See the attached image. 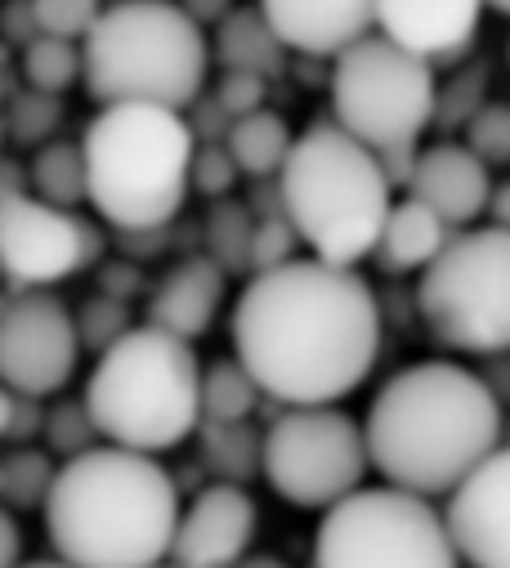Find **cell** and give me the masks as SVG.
I'll return each mask as SVG.
<instances>
[{"instance_id":"obj_42","label":"cell","mask_w":510,"mask_h":568,"mask_svg":"<svg viewBox=\"0 0 510 568\" xmlns=\"http://www.w3.org/2000/svg\"><path fill=\"white\" fill-rule=\"evenodd\" d=\"M19 568H72V564L54 555V559H32V564H19Z\"/></svg>"},{"instance_id":"obj_37","label":"cell","mask_w":510,"mask_h":568,"mask_svg":"<svg viewBox=\"0 0 510 568\" xmlns=\"http://www.w3.org/2000/svg\"><path fill=\"white\" fill-rule=\"evenodd\" d=\"M23 564V528L14 510L0 506V568H19Z\"/></svg>"},{"instance_id":"obj_15","label":"cell","mask_w":510,"mask_h":568,"mask_svg":"<svg viewBox=\"0 0 510 568\" xmlns=\"http://www.w3.org/2000/svg\"><path fill=\"white\" fill-rule=\"evenodd\" d=\"M255 532H261L255 497L242 484H211L188 501V510H180L171 559L184 568H233L251 555Z\"/></svg>"},{"instance_id":"obj_43","label":"cell","mask_w":510,"mask_h":568,"mask_svg":"<svg viewBox=\"0 0 510 568\" xmlns=\"http://www.w3.org/2000/svg\"><path fill=\"white\" fill-rule=\"evenodd\" d=\"M488 10H497V14H510V0H483Z\"/></svg>"},{"instance_id":"obj_1","label":"cell","mask_w":510,"mask_h":568,"mask_svg":"<svg viewBox=\"0 0 510 568\" xmlns=\"http://www.w3.org/2000/svg\"><path fill=\"white\" fill-rule=\"evenodd\" d=\"M233 358L265 398L327 407L349 398L380 358V305L349 264L292 260L251 273L233 305Z\"/></svg>"},{"instance_id":"obj_35","label":"cell","mask_w":510,"mask_h":568,"mask_svg":"<svg viewBox=\"0 0 510 568\" xmlns=\"http://www.w3.org/2000/svg\"><path fill=\"white\" fill-rule=\"evenodd\" d=\"M237 175H242V171H237V162L228 158V149H224V144H197V153H193V175H188L193 193H202V197L220 202V197H228V193H233Z\"/></svg>"},{"instance_id":"obj_3","label":"cell","mask_w":510,"mask_h":568,"mask_svg":"<svg viewBox=\"0 0 510 568\" xmlns=\"http://www.w3.org/2000/svg\"><path fill=\"white\" fill-rule=\"evenodd\" d=\"M41 515L72 568H153L171 559L180 488L157 457L99 444L59 466Z\"/></svg>"},{"instance_id":"obj_36","label":"cell","mask_w":510,"mask_h":568,"mask_svg":"<svg viewBox=\"0 0 510 568\" xmlns=\"http://www.w3.org/2000/svg\"><path fill=\"white\" fill-rule=\"evenodd\" d=\"M265 94H269V77H255V72H224L220 77V90H215V108L237 121V116H251L265 108Z\"/></svg>"},{"instance_id":"obj_20","label":"cell","mask_w":510,"mask_h":568,"mask_svg":"<svg viewBox=\"0 0 510 568\" xmlns=\"http://www.w3.org/2000/svg\"><path fill=\"white\" fill-rule=\"evenodd\" d=\"M452 229L417 197H404L390 206L386 215V229H380V242H376V260L380 268H390V273H421L443 246H448Z\"/></svg>"},{"instance_id":"obj_27","label":"cell","mask_w":510,"mask_h":568,"mask_svg":"<svg viewBox=\"0 0 510 568\" xmlns=\"http://www.w3.org/2000/svg\"><path fill=\"white\" fill-rule=\"evenodd\" d=\"M85 59H81V41H63V37H32L23 45V77L32 90L45 94H63L81 81Z\"/></svg>"},{"instance_id":"obj_38","label":"cell","mask_w":510,"mask_h":568,"mask_svg":"<svg viewBox=\"0 0 510 568\" xmlns=\"http://www.w3.org/2000/svg\"><path fill=\"white\" fill-rule=\"evenodd\" d=\"M180 6L206 28V23H220L224 14H228V0H180Z\"/></svg>"},{"instance_id":"obj_16","label":"cell","mask_w":510,"mask_h":568,"mask_svg":"<svg viewBox=\"0 0 510 568\" xmlns=\"http://www.w3.org/2000/svg\"><path fill=\"white\" fill-rule=\"evenodd\" d=\"M408 197L426 202L448 229H470L488 211L492 175L466 144H435L417 153L408 175Z\"/></svg>"},{"instance_id":"obj_34","label":"cell","mask_w":510,"mask_h":568,"mask_svg":"<svg viewBox=\"0 0 510 568\" xmlns=\"http://www.w3.org/2000/svg\"><path fill=\"white\" fill-rule=\"evenodd\" d=\"M59 116H63V103L59 94H45V90H28L10 103V130L23 144H50V134L59 130Z\"/></svg>"},{"instance_id":"obj_31","label":"cell","mask_w":510,"mask_h":568,"mask_svg":"<svg viewBox=\"0 0 510 568\" xmlns=\"http://www.w3.org/2000/svg\"><path fill=\"white\" fill-rule=\"evenodd\" d=\"M99 430H94V420L85 412V403H59L54 412H45V453L72 462L90 448H99Z\"/></svg>"},{"instance_id":"obj_23","label":"cell","mask_w":510,"mask_h":568,"mask_svg":"<svg viewBox=\"0 0 510 568\" xmlns=\"http://www.w3.org/2000/svg\"><path fill=\"white\" fill-rule=\"evenodd\" d=\"M202 462L215 470V484H242L261 475L265 435L251 430V420H202Z\"/></svg>"},{"instance_id":"obj_44","label":"cell","mask_w":510,"mask_h":568,"mask_svg":"<svg viewBox=\"0 0 510 568\" xmlns=\"http://www.w3.org/2000/svg\"><path fill=\"white\" fill-rule=\"evenodd\" d=\"M501 444H510V416H506V425H501Z\"/></svg>"},{"instance_id":"obj_21","label":"cell","mask_w":510,"mask_h":568,"mask_svg":"<svg viewBox=\"0 0 510 568\" xmlns=\"http://www.w3.org/2000/svg\"><path fill=\"white\" fill-rule=\"evenodd\" d=\"M211 59H220L224 72H255V77H278L287 63V45L274 32V23L261 14V6H242L220 19Z\"/></svg>"},{"instance_id":"obj_25","label":"cell","mask_w":510,"mask_h":568,"mask_svg":"<svg viewBox=\"0 0 510 568\" xmlns=\"http://www.w3.org/2000/svg\"><path fill=\"white\" fill-rule=\"evenodd\" d=\"M54 453L19 444L0 457V506L6 510H45V497L54 488Z\"/></svg>"},{"instance_id":"obj_11","label":"cell","mask_w":510,"mask_h":568,"mask_svg":"<svg viewBox=\"0 0 510 568\" xmlns=\"http://www.w3.org/2000/svg\"><path fill=\"white\" fill-rule=\"evenodd\" d=\"M367 470L371 457L363 425L336 403L287 407L265 430L261 475L283 501L300 510H332L336 501L363 488Z\"/></svg>"},{"instance_id":"obj_2","label":"cell","mask_w":510,"mask_h":568,"mask_svg":"<svg viewBox=\"0 0 510 568\" xmlns=\"http://www.w3.org/2000/svg\"><path fill=\"white\" fill-rule=\"evenodd\" d=\"M501 398L483 376L448 358H426L376 389L363 435L380 479L435 501L501 448Z\"/></svg>"},{"instance_id":"obj_26","label":"cell","mask_w":510,"mask_h":568,"mask_svg":"<svg viewBox=\"0 0 510 568\" xmlns=\"http://www.w3.org/2000/svg\"><path fill=\"white\" fill-rule=\"evenodd\" d=\"M261 385L237 358H220L202 367V420H251L261 407Z\"/></svg>"},{"instance_id":"obj_18","label":"cell","mask_w":510,"mask_h":568,"mask_svg":"<svg viewBox=\"0 0 510 568\" xmlns=\"http://www.w3.org/2000/svg\"><path fill=\"white\" fill-rule=\"evenodd\" d=\"M261 14L274 23L287 50L336 59L354 41L371 37L376 0H261Z\"/></svg>"},{"instance_id":"obj_5","label":"cell","mask_w":510,"mask_h":568,"mask_svg":"<svg viewBox=\"0 0 510 568\" xmlns=\"http://www.w3.org/2000/svg\"><path fill=\"white\" fill-rule=\"evenodd\" d=\"M390 206L395 184L386 166L349 130L336 121H314L292 139V153L278 171V211L292 220L314 260L349 268L367 260Z\"/></svg>"},{"instance_id":"obj_10","label":"cell","mask_w":510,"mask_h":568,"mask_svg":"<svg viewBox=\"0 0 510 568\" xmlns=\"http://www.w3.org/2000/svg\"><path fill=\"white\" fill-rule=\"evenodd\" d=\"M332 112L371 153L412 149L439 112V85L430 59L408 54L386 37H363L336 54Z\"/></svg>"},{"instance_id":"obj_12","label":"cell","mask_w":510,"mask_h":568,"mask_svg":"<svg viewBox=\"0 0 510 568\" xmlns=\"http://www.w3.org/2000/svg\"><path fill=\"white\" fill-rule=\"evenodd\" d=\"M94 246L99 237L81 215L23 189L0 197V273L19 287H54L94 260Z\"/></svg>"},{"instance_id":"obj_41","label":"cell","mask_w":510,"mask_h":568,"mask_svg":"<svg viewBox=\"0 0 510 568\" xmlns=\"http://www.w3.org/2000/svg\"><path fill=\"white\" fill-rule=\"evenodd\" d=\"M233 568H292L287 559H278V555H246L242 564H233Z\"/></svg>"},{"instance_id":"obj_46","label":"cell","mask_w":510,"mask_h":568,"mask_svg":"<svg viewBox=\"0 0 510 568\" xmlns=\"http://www.w3.org/2000/svg\"><path fill=\"white\" fill-rule=\"evenodd\" d=\"M506 63H510V45H506Z\"/></svg>"},{"instance_id":"obj_22","label":"cell","mask_w":510,"mask_h":568,"mask_svg":"<svg viewBox=\"0 0 510 568\" xmlns=\"http://www.w3.org/2000/svg\"><path fill=\"white\" fill-rule=\"evenodd\" d=\"M224 149H228V158L237 162L242 175H251V180H278V171H283V162L292 153V130H287V121L278 112L261 108L251 116L228 121Z\"/></svg>"},{"instance_id":"obj_4","label":"cell","mask_w":510,"mask_h":568,"mask_svg":"<svg viewBox=\"0 0 510 568\" xmlns=\"http://www.w3.org/2000/svg\"><path fill=\"white\" fill-rule=\"evenodd\" d=\"M85 202L121 233H162L188 202L197 134L184 112L108 103L85 125Z\"/></svg>"},{"instance_id":"obj_7","label":"cell","mask_w":510,"mask_h":568,"mask_svg":"<svg viewBox=\"0 0 510 568\" xmlns=\"http://www.w3.org/2000/svg\"><path fill=\"white\" fill-rule=\"evenodd\" d=\"M81 59V81L99 108L153 103L188 112L206 90L211 41L180 0H121L99 14Z\"/></svg>"},{"instance_id":"obj_32","label":"cell","mask_w":510,"mask_h":568,"mask_svg":"<svg viewBox=\"0 0 510 568\" xmlns=\"http://www.w3.org/2000/svg\"><path fill=\"white\" fill-rule=\"evenodd\" d=\"M466 149L492 171L510 162V103H483L466 121Z\"/></svg>"},{"instance_id":"obj_6","label":"cell","mask_w":510,"mask_h":568,"mask_svg":"<svg viewBox=\"0 0 510 568\" xmlns=\"http://www.w3.org/2000/svg\"><path fill=\"white\" fill-rule=\"evenodd\" d=\"M85 412L103 444L131 453H166L202 425V358L153 323L131 327L108 345L85 381Z\"/></svg>"},{"instance_id":"obj_13","label":"cell","mask_w":510,"mask_h":568,"mask_svg":"<svg viewBox=\"0 0 510 568\" xmlns=\"http://www.w3.org/2000/svg\"><path fill=\"white\" fill-rule=\"evenodd\" d=\"M76 363V314L59 296L28 292L0 310V385L28 398H50L72 381Z\"/></svg>"},{"instance_id":"obj_8","label":"cell","mask_w":510,"mask_h":568,"mask_svg":"<svg viewBox=\"0 0 510 568\" xmlns=\"http://www.w3.org/2000/svg\"><path fill=\"white\" fill-rule=\"evenodd\" d=\"M417 310L435 341L461 354L510 349V229H461L421 268Z\"/></svg>"},{"instance_id":"obj_40","label":"cell","mask_w":510,"mask_h":568,"mask_svg":"<svg viewBox=\"0 0 510 568\" xmlns=\"http://www.w3.org/2000/svg\"><path fill=\"white\" fill-rule=\"evenodd\" d=\"M14 412H19V394L10 385H0V439H10L14 430Z\"/></svg>"},{"instance_id":"obj_33","label":"cell","mask_w":510,"mask_h":568,"mask_svg":"<svg viewBox=\"0 0 510 568\" xmlns=\"http://www.w3.org/2000/svg\"><path fill=\"white\" fill-rule=\"evenodd\" d=\"M296 229L292 220L278 211V215H261L255 220V233H251V255H246V273H269V268H283L296 260Z\"/></svg>"},{"instance_id":"obj_45","label":"cell","mask_w":510,"mask_h":568,"mask_svg":"<svg viewBox=\"0 0 510 568\" xmlns=\"http://www.w3.org/2000/svg\"><path fill=\"white\" fill-rule=\"evenodd\" d=\"M153 568H184V564H175V559H162V564H153Z\"/></svg>"},{"instance_id":"obj_24","label":"cell","mask_w":510,"mask_h":568,"mask_svg":"<svg viewBox=\"0 0 510 568\" xmlns=\"http://www.w3.org/2000/svg\"><path fill=\"white\" fill-rule=\"evenodd\" d=\"M28 184L50 206H63V211L81 206L85 202V153H81V144H72V139H50V144H41L37 158H32Z\"/></svg>"},{"instance_id":"obj_29","label":"cell","mask_w":510,"mask_h":568,"mask_svg":"<svg viewBox=\"0 0 510 568\" xmlns=\"http://www.w3.org/2000/svg\"><path fill=\"white\" fill-rule=\"evenodd\" d=\"M131 327H135V323H131V305H125L121 296H108V292L90 296V301L76 310L81 349H94V354H103L108 345H116Z\"/></svg>"},{"instance_id":"obj_39","label":"cell","mask_w":510,"mask_h":568,"mask_svg":"<svg viewBox=\"0 0 510 568\" xmlns=\"http://www.w3.org/2000/svg\"><path fill=\"white\" fill-rule=\"evenodd\" d=\"M483 215H492L497 229H510V180L506 184H492V197H488V211Z\"/></svg>"},{"instance_id":"obj_17","label":"cell","mask_w":510,"mask_h":568,"mask_svg":"<svg viewBox=\"0 0 510 568\" xmlns=\"http://www.w3.org/2000/svg\"><path fill=\"white\" fill-rule=\"evenodd\" d=\"M483 0H376V32L417 59H443L475 41Z\"/></svg>"},{"instance_id":"obj_30","label":"cell","mask_w":510,"mask_h":568,"mask_svg":"<svg viewBox=\"0 0 510 568\" xmlns=\"http://www.w3.org/2000/svg\"><path fill=\"white\" fill-rule=\"evenodd\" d=\"M28 10L37 37H63V41H85L103 14L99 0H28Z\"/></svg>"},{"instance_id":"obj_19","label":"cell","mask_w":510,"mask_h":568,"mask_svg":"<svg viewBox=\"0 0 510 568\" xmlns=\"http://www.w3.org/2000/svg\"><path fill=\"white\" fill-rule=\"evenodd\" d=\"M224 287H228V273L211 255H188L153 287L149 323L180 341H197L211 332V323L224 305Z\"/></svg>"},{"instance_id":"obj_9","label":"cell","mask_w":510,"mask_h":568,"mask_svg":"<svg viewBox=\"0 0 510 568\" xmlns=\"http://www.w3.org/2000/svg\"><path fill=\"white\" fill-rule=\"evenodd\" d=\"M314 568H461L443 510L430 497L358 488L314 528Z\"/></svg>"},{"instance_id":"obj_14","label":"cell","mask_w":510,"mask_h":568,"mask_svg":"<svg viewBox=\"0 0 510 568\" xmlns=\"http://www.w3.org/2000/svg\"><path fill=\"white\" fill-rule=\"evenodd\" d=\"M452 546L470 568H510V444L492 448L443 506Z\"/></svg>"},{"instance_id":"obj_28","label":"cell","mask_w":510,"mask_h":568,"mask_svg":"<svg viewBox=\"0 0 510 568\" xmlns=\"http://www.w3.org/2000/svg\"><path fill=\"white\" fill-rule=\"evenodd\" d=\"M251 233H255V215L251 206L220 197L206 215V255L224 268V273H246V255H251Z\"/></svg>"}]
</instances>
